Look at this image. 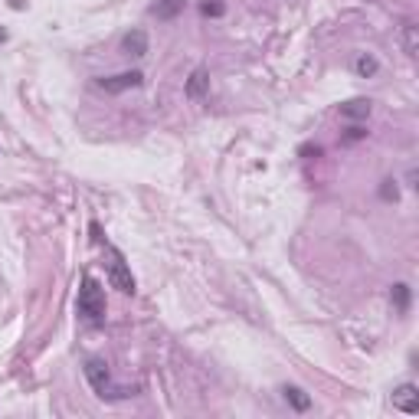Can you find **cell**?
<instances>
[{"label": "cell", "mask_w": 419, "mask_h": 419, "mask_svg": "<svg viewBox=\"0 0 419 419\" xmlns=\"http://www.w3.org/2000/svg\"><path fill=\"white\" fill-rule=\"evenodd\" d=\"M76 311L86 318L89 325H99V321H102V315H105V291H102V285L95 282L92 275H86L82 285H79Z\"/></svg>", "instance_id": "obj_1"}, {"label": "cell", "mask_w": 419, "mask_h": 419, "mask_svg": "<svg viewBox=\"0 0 419 419\" xmlns=\"http://www.w3.org/2000/svg\"><path fill=\"white\" fill-rule=\"evenodd\" d=\"M86 380H89V386L95 390V396H102V400H125V396H131V390H121V386L111 384L108 364L99 360V357L86 360Z\"/></svg>", "instance_id": "obj_2"}, {"label": "cell", "mask_w": 419, "mask_h": 419, "mask_svg": "<svg viewBox=\"0 0 419 419\" xmlns=\"http://www.w3.org/2000/svg\"><path fill=\"white\" fill-rule=\"evenodd\" d=\"M105 256H108V282H111V289H118L121 295H135V275H131V265L125 262V256H121L115 246H108L105 242Z\"/></svg>", "instance_id": "obj_3"}, {"label": "cell", "mask_w": 419, "mask_h": 419, "mask_svg": "<svg viewBox=\"0 0 419 419\" xmlns=\"http://www.w3.org/2000/svg\"><path fill=\"white\" fill-rule=\"evenodd\" d=\"M95 86L102 89V92H108V95H118V92H128V89H141L145 86V76H141L138 69H131V72H118V76L99 79Z\"/></svg>", "instance_id": "obj_4"}, {"label": "cell", "mask_w": 419, "mask_h": 419, "mask_svg": "<svg viewBox=\"0 0 419 419\" xmlns=\"http://www.w3.org/2000/svg\"><path fill=\"white\" fill-rule=\"evenodd\" d=\"M393 406L403 413H410V416H416L419 413V390L416 384H400L393 390Z\"/></svg>", "instance_id": "obj_5"}, {"label": "cell", "mask_w": 419, "mask_h": 419, "mask_svg": "<svg viewBox=\"0 0 419 419\" xmlns=\"http://www.w3.org/2000/svg\"><path fill=\"white\" fill-rule=\"evenodd\" d=\"M121 52L125 56H147V33L145 30H131V33L121 36Z\"/></svg>", "instance_id": "obj_6"}, {"label": "cell", "mask_w": 419, "mask_h": 419, "mask_svg": "<svg viewBox=\"0 0 419 419\" xmlns=\"http://www.w3.org/2000/svg\"><path fill=\"white\" fill-rule=\"evenodd\" d=\"M184 7H187V0H157V4H151V17L174 20L184 13Z\"/></svg>", "instance_id": "obj_7"}, {"label": "cell", "mask_w": 419, "mask_h": 419, "mask_svg": "<svg viewBox=\"0 0 419 419\" xmlns=\"http://www.w3.org/2000/svg\"><path fill=\"white\" fill-rule=\"evenodd\" d=\"M341 115L347 121H364L370 115V99H351V102H344Z\"/></svg>", "instance_id": "obj_8"}, {"label": "cell", "mask_w": 419, "mask_h": 419, "mask_svg": "<svg viewBox=\"0 0 419 419\" xmlns=\"http://www.w3.org/2000/svg\"><path fill=\"white\" fill-rule=\"evenodd\" d=\"M206 86H210L206 69H194V72H190V79H187V99H200Z\"/></svg>", "instance_id": "obj_9"}, {"label": "cell", "mask_w": 419, "mask_h": 419, "mask_svg": "<svg viewBox=\"0 0 419 419\" xmlns=\"http://www.w3.org/2000/svg\"><path fill=\"white\" fill-rule=\"evenodd\" d=\"M390 301L396 305V311H400V315H406V311H410V285L396 282L393 289H390Z\"/></svg>", "instance_id": "obj_10"}, {"label": "cell", "mask_w": 419, "mask_h": 419, "mask_svg": "<svg viewBox=\"0 0 419 419\" xmlns=\"http://www.w3.org/2000/svg\"><path fill=\"white\" fill-rule=\"evenodd\" d=\"M376 69H380V62H376L374 56H367V52H360L357 60H354V72H357L360 79H370V76H376Z\"/></svg>", "instance_id": "obj_11"}, {"label": "cell", "mask_w": 419, "mask_h": 419, "mask_svg": "<svg viewBox=\"0 0 419 419\" xmlns=\"http://www.w3.org/2000/svg\"><path fill=\"white\" fill-rule=\"evenodd\" d=\"M403 50H406V56H416V50H419V26L416 23H403Z\"/></svg>", "instance_id": "obj_12"}, {"label": "cell", "mask_w": 419, "mask_h": 419, "mask_svg": "<svg viewBox=\"0 0 419 419\" xmlns=\"http://www.w3.org/2000/svg\"><path fill=\"white\" fill-rule=\"evenodd\" d=\"M282 393H285V400H289V403H291V406H295V410H298V413H305V410H308V406H311V400H308V396H305V393H301L298 386H285Z\"/></svg>", "instance_id": "obj_13"}, {"label": "cell", "mask_w": 419, "mask_h": 419, "mask_svg": "<svg viewBox=\"0 0 419 419\" xmlns=\"http://www.w3.org/2000/svg\"><path fill=\"white\" fill-rule=\"evenodd\" d=\"M223 10H226V7H223L220 0H213V4L206 0L203 7H200V13H203V17H223Z\"/></svg>", "instance_id": "obj_14"}, {"label": "cell", "mask_w": 419, "mask_h": 419, "mask_svg": "<svg viewBox=\"0 0 419 419\" xmlns=\"http://www.w3.org/2000/svg\"><path fill=\"white\" fill-rule=\"evenodd\" d=\"M380 197H384V200H396V197H400V190H396V180H384V187H380Z\"/></svg>", "instance_id": "obj_15"}, {"label": "cell", "mask_w": 419, "mask_h": 419, "mask_svg": "<svg viewBox=\"0 0 419 419\" xmlns=\"http://www.w3.org/2000/svg\"><path fill=\"white\" fill-rule=\"evenodd\" d=\"M364 135H367V131H364V128H360V125H357V128H351V135H347V141H357V138H364Z\"/></svg>", "instance_id": "obj_16"}, {"label": "cell", "mask_w": 419, "mask_h": 419, "mask_svg": "<svg viewBox=\"0 0 419 419\" xmlns=\"http://www.w3.org/2000/svg\"><path fill=\"white\" fill-rule=\"evenodd\" d=\"M0 43H4V30H0Z\"/></svg>", "instance_id": "obj_17"}]
</instances>
